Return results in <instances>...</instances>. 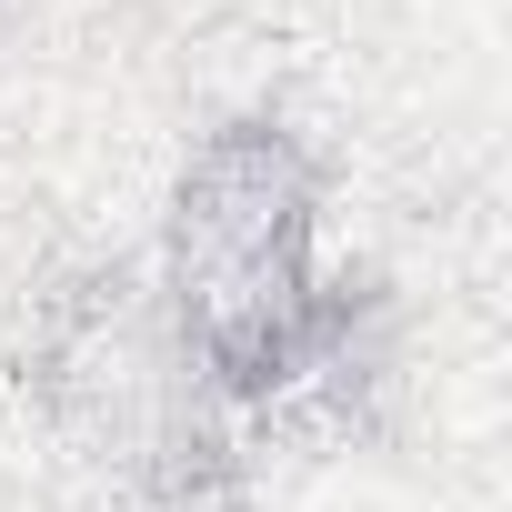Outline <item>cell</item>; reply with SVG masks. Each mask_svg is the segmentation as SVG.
Wrapping results in <instances>:
<instances>
[{
    "instance_id": "obj_1",
    "label": "cell",
    "mask_w": 512,
    "mask_h": 512,
    "mask_svg": "<svg viewBox=\"0 0 512 512\" xmlns=\"http://www.w3.org/2000/svg\"><path fill=\"white\" fill-rule=\"evenodd\" d=\"M312 211H322V171L302 131L272 111H241L191 151L171 191L161 322L211 412H262L342 372L362 292H332L312 272Z\"/></svg>"
},
{
    "instance_id": "obj_2",
    "label": "cell",
    "mask_w": 512,
    "mask_h": 512,
    "mask_svg": "<svg viewBox=\"0 0 512 512\" xmlns=\"http://www.w3.org/2000/svg\"><path fill=\"white\" fill-rule=\"evenodd\" d=\"M31 392L41 412L111 472H131L141 492H211L231 442L211 432V402L171 342V322L151 312V292L111 262V272H71L61 292H41L31 312Z\"/></svg>"
}]
</instances>
